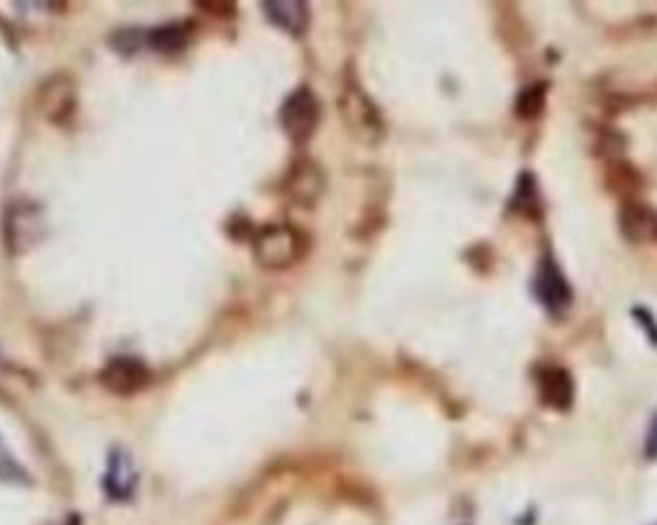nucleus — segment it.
Instances as JSON below:
<instances>
[{
  "instance_id": "f03ea898",
  "label": "nucleus",
  "mask_w": 657,
  "mask_h": 525,
  "mask_svg": "<svg viewBox=\"0 0 657 525\" xmlns=\"http://www.w3.org/2000/svg\"><path fill=\"white\" fill-rule=\"evenodd\" d=\"M339 111L345 116V123L349 131L365 144H375L383 136V119L375 108V103L370 101L362 93L360 85H345L342 98H339Z\"/></svg>"
},
{
  "instance_id": "2eb2a0df",
  "label": "nucleus",
  "mask_w": 657,
  "mask_h": 525,
  "mask_svg": "<svg viewBox=\"0 0 657 525\" xmlns=\"http://www.w3.org/2000/svg\"><path fill=\"white\" fill-rule=\"evenodd\" d=\"M513 208L519 213H527V216H534L532 210L536 208V182L529 177V187H524V180H519V187H516V195H513Z\"/></svg>"
},
{
  "instance_id": "0eeeda50",
  "label": "nucleus",
  "mask_w": 657,
  "mask_h": 525,
  "mask_svg": "<svg viewBox=\"0 0 657 525\" xmlns=\"http://www.w3.org/2000/svg\"><path fill=\"white\" fill-rule=\"evenodd\" d=\"M41 231L39 223V210H34L31 202H16V205H8V213H5V246H8V254H21L26 246H31L34 239L31 234Z\"/></svg>"
},
{
  "instance_id": "dca6fc26",
  "label": "nucleus",
  "mask_w": 657,
  "mask_h": 525,
  "mask_svg": "<svg viewBox=\"0 0 657 525\" xmlns=\"http://www.w3.org/2000/svg\"><path fill=\"white\" fill-rule=\"evenodd\" d=\"M0 480H5V482H29L26 472L13 462L11 451L3 446V441H0Z\"/></svg>"
},
{
  "instance_id": "9d476101",
  "label": "nucleus",
  "mask_w": 657,
  "mask_h": 525,
  "mask_svg": "<svg viewBox=\"0 0 657 525\" xmlns=\"http://www.w3.org/2000/svg\"><path fill=\"white\" fill-rule=\"evenodd\" d=\"M265 16L275 26L286 29L290 34H304L308 26V5L298 0H267L262 3Z\"/></svg>"
},
{
  "instance_id": "f3484780",
  "label": "nucleus",
  "mask_w": 657,
  "mask_h": 525,
  "mask_svg": "<svg viewBox=\"0 0 657 525\" xmlns=\"http://www.w3.org/2000/svg\"><path fill=\"white\" fill-rule=\"evenodd\" d=\"M645 454H647V459H657V413L655 418H653V425H650V433H647Z\"/></svg>"
},
{
  "instance_id": "f257e3e1",
  "label": "nucleus",
  "mask_w": 657,
  "mask_h": 525,
  "mask_svg": "<svg viewBox=\"0 0 657 525\" xmlns=\"http://www.w3.org/2000/svg\"><path fill=\"white\" fill-rule=\"evenodd\" d=\"M308 251L306 234L295 226L275 223L265 226L254 236V262L267 272H283L298 264Z\"/></svg>"
},
{
  "instance_id": "423d86ee",
  "label": "nucleus",
  "mask_w": 657,
  "mask_h": 525,
  "mask_svg": "<svg viewBox=\"0 0 657 525\" xmlns=\"http://www.w3.org/2000/svg\"><path fill=\"white\" fill-rule=\"evenodd\" d=\"M621 236L632 243L657 242V210L636 201H624L619 210Z\"/></svg>"
},
{
  "instance_id": "39448f33",
  "label": "nucleus",
  "mask_w": 657,
  "mask_h": 525,
  "mask_svg": "<svg viewBox=\"0 0 657 525\" xmlns=\"http://www.w3.org/2000/svg\"><path fill=\"white\" fill-rule=\"evenodd\" d=\"M101 382L105 390H111L116 395H134L149 382V369L139 359L116 357L105 364V369L101 372Z\"/></svg>"
},
{
  "instance_id": "1a4fd4ad",
  "label": "nucleus",
  "mask_w": 657,
  "mask_h": 525,
  "mask_svg": "<svg viewBox=\"0 0 657 525\" xmlns=\"http://www.w3.org/2000/svg\"><path fill=\"white\" fill-rule=\"evenodd\" d=\"M534 292L550 310H560V308L570 303V284L565 283V277L560 275L557 264L550 262V259H545L536 269Z\"/></svg>"
},
{
  "instance_id": "f8f14e48",
  "label": "nucleus",
  "mask_w": 657,
  "mask_h": 525,
  "mask_svg": "<svg viewBox=\"0 0 657 525\" xmlns=\"http://www.w3.org/2000/svg\"><path fill=\"white\" fill-rule=\"evenodd\" d=\"M547 105V85L545 82H534L529 87H524L516 98V116L519 119H536Z\"/></svg>"
},
{
  "instance_id": "4468645a",
  "label": "nucleus",
  "mask_w": 657,
  "mask_h": 525,
  "mask_svg": "<svg viewBox=\"0 0 657 525\" xmlns=\"http://www.w3.org/2000/svg\"><path fill=\"white\" fill-rule=\"evenodd\" d=\"M609 187L619 193V195H629V193H639L642 187V177L632 164L614 160L609 167Z\"/></svg>"
},
{
  "instance_id": "20e7f679",
  "label": "nucleus",
  "mask_w": 657,
  "mask_h": 525,
  "mask_svg": "<svg viewBox=\"0 0 657 525\" xmlns=\"http://www.w3.org/2000/svg\"><path fill=\"white\" fill-rule=\"evenodd\" d=\"M324 187H327V180H324L321 167L311 160H301L286 177L283 193L290 202H295L301 208H313L319 198L324 195Z\"/></svg>"
},
{
  "instance_id": "7ed1b4c3",
  "label": "nucleus",
  "mask_w": 657,
  "mask_h": 525,
  "mask_svg": "<svg viewBox=\"0 0 657 525\" xmlns=\"http://www.w3.org/2000/svg\"><path fill=\"white\" fill-rule=\"evenodd\" d=\"M321 119V103L311 93V87H298L280 105V126L295 144L308 142Z\"/></svg>"
},
{
  "instance_id": "9b49d317",
  "label": "nucleus",
  "mask_w": 657,
  "mask_h": 525,
  "mask_svg": "<svg viewBox=\"0 0 657 525\" xmlns=\"http://www.w3.org/2000/svg\"><path fill=\"white\" fill-rule=\"evenodd\" d=\"M134 485H137V477H134V472L129 469V462H126L123 456L111 459V472H108V477H105V489H108V495L116 497V500H129L131 492H134Z\"/></svg>"
},
{
  "instance_id": "6e6552de",
  "label": "nucleus",
  "mask_w": 657,
  "mask_h": 525,
  "mask_svg": "<svg viewBox=\"0 0 657 525\" xmlns=\"http://www.w3.org/2000/svg\"><path fill=\"white\" fill-rule=\"evenodd\" d=\"M536 384H539L542 403L550 405L554 410H570L575 398V384L568 369L542 366V369H536Z\"/></svg>"
},
{
  "instance_id": "ddd939ff",
  "label": "nucleus",
  "mask_w": 657,
  "mask_h": 525,
  "mask_svg": "<svg viewBox=\"0 0 657 525\" xmlns=\"http://www.w3.org/2000/svg\"><path fill=\"white\" fill-rule=\"evenodd\" d=\"M187 41H190V34L180 23H167V26H160L157 31L149 34V44L157 52H180Z\"/></svg>"
}]
</instances>
